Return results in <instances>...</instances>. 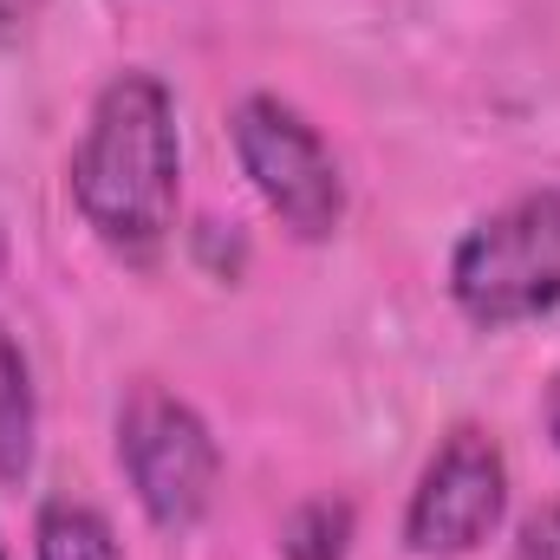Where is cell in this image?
<instances>
[{"instance_id":"1","label":"cell","mask_w":560,"mask_h":560,"mask_svg":"<svg viewBox=\"0 0 560 560\" xmlns=\"http://www.w3.org/2000/svg\"><path fill=\"white\" fill-rule=\"evenodd\" d=\"M66 189L92 242L131 268H150L183 209V125H176V92L125 66L92 92L85 131L72 143Z\"/></svg>"},{"instance_id":"2","label":"cell","mask_w":560,"mask_h":560,"mask_svg":"<svg viewBox=\"0 0 560 560\" xmlns=\"http://www.w3.org/2000/svg\"><path fill=\"white\" fill-rule=\"evenodd\" d=\"M450 300L469 326H528L560 306V189H522L450 248Z\"/></svg>"},{"instance_id":"3","label":"cell","mask_w":560,"mask_h":560,"mask_svg":"<svg viewBox=\"0 0 560 560\" xmlns=\"http://www.w3.org/2000/svg\"><path fill=\"white\" fill-rule=\"evenodd\" d=\"M229 143H235L248 189L261 196V209L293 242H332L339 235L346 170L300 105H287L280 92H242L229 112Z\"/></svg>"},{"instance_id":"4","label":"cell","mask_w":560,"mask_h":560,"mask_svg":"<svg viewBox=\"0 0 560 560\" xmlns=\"http://www.w3.org/2000/svg\"><path fill=\"white\" fill-rule=\"evenodd\" d=\"M118 469L156 535H189L215 509L222 443L189 398L163 385H131L118 405Z\"/></svg>"},{"instance_id":"5","label":"cell","mask_w":560,"mask_h":560,"mask_svg":"<svg viewBox=\"0 0 560 560\" xmlns=\"http://www.w3.org/2000/svg\"><path fill=\"white\" fill-rule=\"evenodd\" d=\"M509 515V456L482 423H456L418 469L405 502V548L418 560L476 555Z\"/></svg>"},{"instance_id":"6","label":"cell","mask_w":560,"mask_h":560,"mask_svg":"<svg viewBox=\"0 0 560 560\" xmlns=\"http://www.w3.org/2000/svg\"><path fill=\"white\" fill-rule=\"evenodd\" d=\"M39 456V398H33V365L20 339L0 326V489L26 482Z\"/></svg>"},{"instance_id":"7","label":"cell","mask_w":560,"mask_h":560,"mask_svg":"<svg viewBox=\"0 0 560 560\" xmlns=\"http://www.w3.org/2000/svg\"><path fill=\"white\" fill-rule=\"evenodd\" d=\"M33 560H125L118 528L105 522V509L79 502V495H52L33 515Z\"/></svg>"},{"instance_id":"8","label":"cell","mask_w":560,"mask_h":560,"mask_svg":"<svg viewBox=\"0 0 560 560\" xmlns=\"http://www.w3.org/2000/svg\"><path fill=\"white\" fill-rule=\"evenodd\" d=\"M359 541V515L346 495H306L280 522V560H346Z\"/></svg>"},{"instance_id":"9","label":"cell","mask_w":560,"mask_h":560,"mask_svg":"<svg viewBox=\"0 0 560 560\" xmlns=\"http://www.w3.org/2000/svg\"><path fill=\"white\" fill-rule=\"evenodd\" d=\"M515 560H560V502H541L515 528Z\"/></svg>"},{"instance_id":"10","label":"cell","mask_w":560,"mask_h":560,"mask_svg":"<svg viewBox=\"0 0 560 560\" xmlns=\"http://www.w3.org/2000/svg\"><path fill=\"white\" fill-rule=\"evenodd\" d=\"M39 7H46V0H0V46L26 39V33H33V20H39Z\"/></svg>"},{"instance_id":"11","label":"cell","mask_w":560,"mask_h":560,"mask_svg":"<svg viewBox=\"0 0 560 560\" xmlns=\"http://www.w3.org/2000/svg\"><path fill=\"white\" fill-rule=\"evenodd\" d=\"M541 423H548V443H555V456H560V365H555V378H548V392H541Z\"/></svg>"},{"instance_id":"12","label":"cell","mask_w":560,"mask_h":560,"mask_svg":"<svg viewBox=\"0 0 560 560\" xmlns=\"http://www.w3.org/2000/svg\"><path fill=\"white\" fill-rule=\"evenodd\" d=\"M0 275H7V222H0Z\"/></svg>"},{"instance_id":"13","label":"cell","mask_w":560,"mask_h":560,"mask_svg":"<svg viewBox=\"0 0 560 560\" xmlns=\"http://www.w3.org/2000/svg\"><path fill=\"white\" fill-rule=\"evenodd\" d=\"M0 560H7V548H0Z\"/></svg>"}]
</instances>
